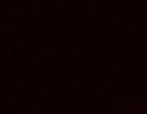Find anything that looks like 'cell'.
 <instances>
[{"instance_id": "obj_1", "label": "cell", "mask_w": 147, "mask_h": 114, "mask_svg": "<svg viewBox=\"0 0 147 114\" xmlns=\"http://www.w3.org/2000/svg\"><path fill=\"white\" fill-rule=\"evenodd\" d=\"M133 114H147V109H136Z\"/></svg>"}]
</instances>
